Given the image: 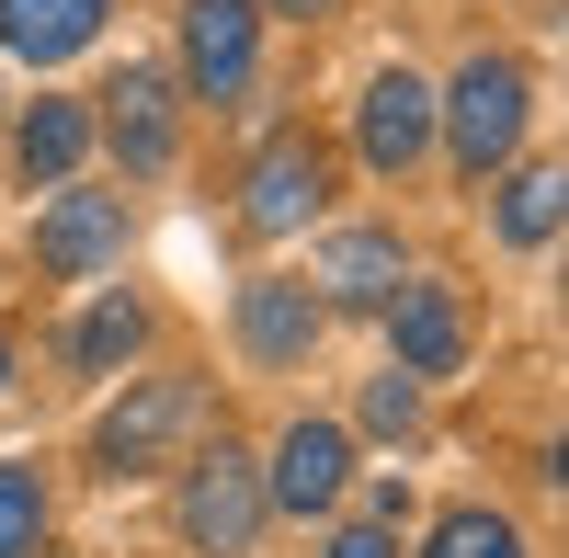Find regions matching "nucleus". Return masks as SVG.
<instances>
[{
	"label": "nucleus",
	"instance_id": "4be33fe9",
	"mask_svg": "<svg viewBox=\"0 0 569 558\" xmlns=\"http://www.w3.org/2000/svg\"><path fill=\"white\" fill-rule=\"evenodd\" d=\"M0 388H12V331H0Z\"/></svg>",
	"mask_w": 569,
	"mask_h": 558
},
{
	"label": "nucleus",
	"instance_id": "f257e3e1",
	"mask_svg": "<svg viewBox=\"0 0 569 558\" xmlns=\"http://www.w3.org/2000/svg\"><path fill=\"white\" fill-rule=\"evenodd\" d=\"M206 422V388L194 377H137L103 422H91V468L103 479H149V468H171V445Z\"/></svg>",
	"mask_w": 569,
	"mask_h": 558
},
{
	"label": "nucleus",
	"instance_id": "7ed1b4c3",
	"mask_svg": "<svg viewBox=\"0 0 569 558\" xmlns=\"http://www.w3.org/2000/svg\"><path fill=\"white\" fill-rule=\"evenodd\" d=\"M262 514H273V501H262V468H251V456H228V445L182 479V536H194L206 558H251Z\"/></svg>",
	"mask_w": 569,
	"mask_h": 558
},
{
	"label": "nucleus",
	"instance_id": "412c9836",
	"mask_svg": "<svg viewBox=\"0 0 569 558\" xmlns=\"http://www.w3.org/2000/svg\"><path fill=\"white\" fill-rule=\"evenodd\" d=\"M273 12H297V23H308V12H330V0H273Z\"/></svg>",
	"mask_w": 569,
	"mask_h": 558
},
{
	"label": "nucleus",
	"instance_id": "9d476101",
	"mask_svg": "<svg viewBox=\"0 0 569 558\" xmlns=\"http://www.w3.org/2000/svg\"><path fill=\"white\" fill-rule=\"evenodd\" d=\"M388 331H399V377H456V353H467V319H456L445 286H399Z\"/></svg>",
	"mask_w": 569,
	"mask_h": 558
},
{
	"label": "nucleus",
	"instance_id": "4468645a",
	"mask_svg": "<svg viewBox=\"0 0 569 558\" xmlns=\"http://www.w3.org/2000/svg\"><path fill=\"white\" fill-rule=\"evenodd\" d=\"M80 149H91V114H80V103H34V114L12 126L23 182H69V171H80Z\"/></svg>",
	"mask_w": 569,
	"mask_h": 558
},
{
	"label": "nucleus",
	"instance_id": "6ab92c4d",
	"mask_svg": "<svg viewBox=\"0 0 569 558\" xmlns=\"http://www.w3.org/2000/svg\"><path fill=\"white\" fill-rule=\"evenodd\" d=\"M365 422H376V434H421V388L399 377V365H388V377L365 388Z\"/></svg>",
	"mask_w": 569,
	"mask_h": 558
},
{
	"label": "nucleus",
	"instance_id": "39448f33",
	"mask_svg": "<svg viewBox=\"0 0 569 558\" xmlns=\"http://www.w3.org/2000/svg\"><path fill=\"white\" fill-rule=\"evenodd\" d=\"M126 251V195H58L34 217V262L58 273V286H80V273H103Z\"/></svg>",
	"mask_w": 569,
	"mask_h": 558
},
{
	"label": "nucleus",
	"instance_id": "ddd939ff",
	"mask_svg": "<svg viewBox=\"0 0 569 558\" xmlns=\"http://www.w3.org/2000/svg\"><path fill=\"white\" fill-rule=\"evenodd\" d=\"M103 34V0H0V46L12 58H80V46Z\"/></svg>",
	"mask_w": 569,
	"mask_h": 558
},
{
	"label": "nucleus",
	"instance_id": "423d86ee",
	"mask_svg": "<svg viewBox=\"0 0 569 558\" xmlns=\"http://www.w3.org/2000/svg\"><path fill=\"white\" fill-rule=\"evenodd\" d=\"M342 479H353V434H342V422H284L262 501H284V514H330V501H342Z\"/></svg>",
	"mask_w": 569,
	"mask_h": 558
},
{
	"label": "nucleus",
	"instance_id": "a211bd4d",
	"mask_svg": "<svg viewBox=\"0 0 569 558\" xmlns=\"http://www.w3.org/2000/svg\"><path fill=\"white\" fill-rule=\"evenodd\" d=\"M433 558H525V536H512L501 514H479V501H467V514L433 525Z\"/></svg>",
	"mask_w": 569,
	"mask_h": 558
},
{
	"label": "nucleus",
	"instance_id": "20e7f679",
	"mask_svg": "<svg viewBox=\"0 0 569 558\" xmlns=\"http://www.w3.org/2000/svg\"><path fill=\"white\" fill-rule=\"evenodd\" d=\"M251 58H262V12L251 0H182V80H194L206 103H240Z\"/></svg>",
	"mask_w": 569,
	"mask_h": 558
},
{
	"label": "nucleus",
	"instance_id": "2eb2a0df",
	"mask_svg": "<svg viewBox=\"0 0 569 558\" xmlns=\"http://www.w3.org/2000/svg\"><path fill=\"white\" fill-rule=\"evenodd\" d=\"M558 195H569V182H558L547 160H536V171H512V182H501V240H512V251L558 240Z\"/></svg>",
	"mask_w": 569,
	"mask_h": 558
},
{
	"label": "nucleus",
	"instance_id": "dca6fc26",
	"mask_svg": "<svg viewBox=\"0 0 569 558\" xmlns=\"http://www.w3.org/2000/svg\"><path fill=\"white\" fill-rule=\"evenodd\" d=\"M137 342H149V308H137V297H103V308L80 319V365H91V377H103V365H126Z\"/></svg>",
	"mask_w": 569,
	"mask_h": 558
},
{
	"label": "nucleus",
	"instance_id": "f3484780",
	"mask_svg": "<svg viewBox=\"0 0 569 558\" xmlns=\"http://www.w3.org/2000/svg\"><path fill=\"white\" fill-rule=\"evenodd\" d=\"M34 547H46V479L0 468V558H34Z\"/></svg>",
	"mask_w": 569,
	"mask_h": 558
},
{
	"label": "nucleus",
	"instance_id": "f03ea898",
	"mask_svg": "<svg viewBox=\"0 0 569 558\" xmlns=\"http://www.w3.org/2000/svg\"><path fill=\"white\" fill-rule=\"evenodd\" d=\"M525 103H536V80L512 69V58H467L456 103H445V126H456V171H467V182H490V171L512 160V137H525Z\"/></svg>",
	"mask_w": 569,
	"mask_h": 558
},
{
	"label": "nucleus",
	"instance_id": "aec40b11",
	"mask_svg": "<svg viewBox=\"0 0 569 558\" xmlns=\"http://www.w3.org/2000/svg\"><path fill=\"white\" fill-rule=\"evenodd\" d=\"M330 558H388V525H353V536H330Z\"/></svg>",
	"mask_w": 569,
	"mask_h": 558
},
{
	"label": "nucleus",
	"instance_id": "f8f14e48",
	"mask_svg": "<svg viewBox=\"0 0 569 558\" xmlns=\"http://www.w3.org/2000/svg\"><path fill=\"white\" fill-rule=\"evenodd\" d=\"M103 137L126 149V171H160V160H171V80H160V69H126V80L103 91Z\"/></svg>",
	"mask_w": 569,
	"mask_h": 558
},
{
	"label": "nucleus",
	"instance_id": "1a4fd4ad",
	"mask_svg": "<svg viewBox=\"0 0 569 558\" xmlns=\"http://www.w3.org/2000/svg\"><path fill=\"white\" fill-rule=\"evenodd\" d=\"M353 137H365V160H376V171H410L421 149H433V91H421L410 69L365 80V126H353Z\"/></svg>",
	"mask_w": 569,
	"mask_h": 558
},
{
	"label": "nucleus",
	"instance_id": "6e6552de",
	"mask_svg": "<svg viewBox=\"0 0 569 558\" xmlns=\"http://www.w3.org/2000/svg\"><path fill=\"white\" fill-rule=\"evenodd\" d=\"M319 297L308 286H284V273H262V286H240V342H251V365H308V342H319Z\"/></svg>",
	"mask_w": 569,
	"mask_h": 558
},
{
	"label": "nucleus",
	"instance_id": "9b49d317",
	"mask_svg": "<svg viewBox=\"0 0 569 558\" xmlns=\"http://www.w3.org/2000/svg\"><path fill=\"white\" fill-rule=\"evenodd\" d=\"M399 286H410L399 240H376V228H342V240L319 251V308H388Z\"/></svg>",
	"mask_w": 569,
	"mask_h": 558
},
{
	"label": "nucleus",
	"instance_id": "0eeeda50",
	"mask_svg": "<svg viewBox=\"0 0 569 558\" xmlns=\"http://www.w3.org/2000/svg\"><path fill=\"white\" fill-rule=\"evenodd\" d=\"M319 195H330L319 149H308V137H273V149L251 160V182H240V217L262 228V240H284V228H308V217H319Z\"/></svg>",
	"mask_w": 569,
	"mask_h": 558
}]
</instances>
